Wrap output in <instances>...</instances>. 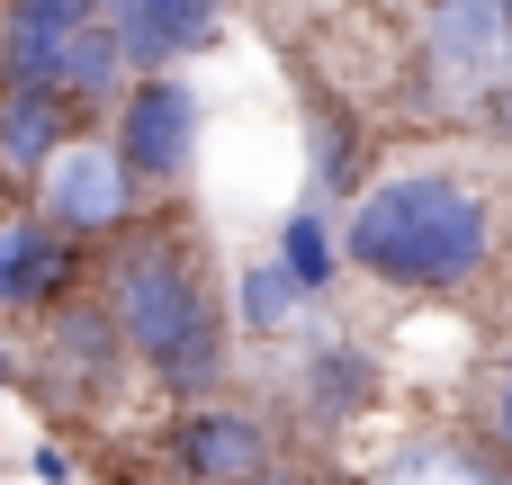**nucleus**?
<instances>
[{"mask_svg":"<svg viewBox=\"0 0 512 485\" xmlns=\"http://www.w3.org/2000/svg\"><path fill=\"white\" fill-rule=\"evenodd\" d=\"M333 252L387 288L459 297L495 270V198L468 171H396L351 198V216L333 225Z\"/></svg>","mask_w":512,"mask_h":485,"instance_id":"nucleus-1","label":"nucleus"},{"mask_svg":"<svg viewBox=\"0 0 512 485\" xmlns=\"http://www.w3.org/2000/svg\"><path fill=\"white\" fill-rule=\"evenodd\" d=\"M99 306L117 324V351H135L162 387L180 396H207L216 369H225V315H216V288L198 270V252L162 225H126L108 270H99Z\"/></svg>","mask_w":512,"mask_h":485,"instance_id":"nucleus-2","label":"nucleus"},{"mask_svg":"<svg viewBox=\"0 0 512 485\" xmlns=\"http://www.w3.org/2000/svg\"><path fill=\"white\" fill-rule=\"evenodd\" d=\"M108 153H117L126 189H171V180L189 171V153H198V90L171 81V72L135 81V90L117 99V135H108Z\"/></svg>","mask_w":512,"mask_h":485,"instance_id":"nucleus-3","label":"nucleus"},{"mask_svg":"<svg viewBox=\"0 0 512 485\" xmlns=\"http://www.w3.org/2000/svg\"><path fill=\"white\" fill-rule=\"evenodd\" d=\"M45 171H54V180H45V216H36V225H45V234H63L72 252H81L90 234H108V243H117V234L135 225V189H126V171H117V153H108V144H63Z\"/></svg>","mask_w":512,"mask_h":485,"instance_id":"nucleus-4","label":"nucleus"},{"mask_svg":"<svg viewBox=\"0 0 512 485\" xmlns=\"http://www.w3.org/2000/svg\"><path fill=\"white\" fill-rule=\"evenodd\" d=\"M171 468L189 485H261L270 477V432L243 405H198L171 423Z\"/></svg>","mask_w":512,"mask_h":485,"instance_id":"nucleus-5","label":"nucleus"},{"mask_svg":"<svg viewBox=\"0 0 512 485\" xmlns=\"http://www.w3.org/2000/svg\"><path fill=\"white\" fill-rule=\"evenodd\" d=\"M99 27H108L117 63L153 81V72H171L180 54H198V45L225 36V0H126V9L99 18Z\"/></svg>","mask_w":512,"mask_h":485,"instance_id":"nucleus-6","label":"nucleus"},{"mask_svg":"<svg viewBox=\"0 0 512 485\" xmlns=\"http://www.w3.org/2000/svg\"><path fill=\"white\" fill-rule=\"evenodd\" d=\"M72 279H81V252L63 234H45L36 216L0 225V315H27V306L72 297Z\"/></svg>","mask_w":512,"mask_h":485,"instance_id":"nucleus-7","label":"nucleus"},{"mask_svg":"<svg viewBox=\"0 0 512 485\" xmlns=\"http://www.w3.org/2000/svg\"><path fill=\"white\" fill-rule=\"evenodd\" d=\"M432 54L459 90H486L495 63H504V9L495 0H441L432 9Z\"/></svg>","mask_w":512,"mask_h":485,"instance_id":"nucleus-8","label":"nucleus"},{"mask_svg":"<svg viewBox=\"0 0 512 485\" xmlns=\"http://www.w3.org/2000/svg\"><path fill=\"white\" fill-rule=\"evenodd\" d=\"M45 351L63 360L72 387H108V378H117V324H108V306H99V297H54Z\"/></svg>","mask_w":512,"mask_h":485,"instance_id":"nucleus-9","label":"nucleus"},{"mask_svg":"<svg viewBox=\"0 0 512 485\" xmlns=\"http://www.w3.org/2000/svg\"><path fill=\"white\" fill-rule=\"evenodd\" d=\"M72 144V108L54 90H0V171H45Z\"/></svg>","mask_w":512,"mask_h":485,"instance_id":"nucleus-10","label":"nucleus"},{"mask_svg":"<svg viewBox=\"0 0 512 485\" xmlns=\"http://www.w3.org/2000/svg\"><path fill=\"white\" fill-rule=\"evenodd\" d=\"M279 279H288L297 297H324V279H333V216H324L315 198L279 225Z\"/></svg>","mask_w":512,"mask_h":485,"instance_id":"nucleus-11","label":"nucleus"},{"mask_svg":"<svg viewBox=\"0 0 512 485\" xmlns=\"http://www.w3.org/2000/svg\"><path fill=\"white\" fill-rule=\"evenodd\" d=\"M369 396H378V369H369L360 351H315V360H306V405H315L324 423H351Z\"/></svg>","mask_w":512,"mask_h":485,"instance_id":"nucleus-12","label":"nucleus"},{"mask_svg":"<svg viewBox=\"0 0 512 485\" xmlns=\"http://www.w3.org/2000/svg\"><path fill=\"white\" fill-rule=\"evenodd\" d=\"M378 485H512V477H495L486 459H468V450H450V441H414Z\"/></svg>","mask_w":512,"mask_h":485,"instance_id":"nucleus-13","label":"nucleus"},{"mask_svg":"<svg viewBox=\"0 0 512 485\" xmlns=\"http://www.w3.org/2000/svg\"><path fill=\"white\" fill-rule=\"evenodd\" d=\"M360 180V126L315 90V189H351Z\"/></svg>","mask_w":512,"mask_h":485,"instance_id":"nucleus-14","label":"nucleus"},{"mask_svg":"<svg viewBox=\"0 0 512 485\" xmlns=\"http://www.w3.org/2000/svg\"><path fill=\"white\" fill-rule=\"evenodd\" d=\"M288 315H297V288L279 279V261L243 270V288H234V324H252V333H279Z\"/></svg>","mask_w":512,"mask_h":485,"instance_id":"nucleus-15","label":"nucleus"},{"mask_svg":"<svg viewBox=\"0 0 512 485\" xmlns=\"http://www.w3.org/2000/svg\"><path fill=\"white\" fill-rule=\"evenodd\" d=\"M495 441L512 450V360H504V378H495Z\"/></svg>","mask_w":512,"mask_h":485,"instance_id":"nucleus-16","label":"nucleus"},{"mask_svg":"<svg viewBox=\"0 0 512 485\" xmlns=\"http://www.w3.org/2000/svg\"><path fill=\"white\" fill-rule=\"evenodd\" d=\"M63 9H72V18H99V0H63Z\"/></svg>","mask_w":512,"mask_h":485,"instance_id":"nucleus-17","label":"nucleus"},{"mask_svg":"<svg viewBox=\"0 0 512 485\" xmlns=\"http://www.w3.org/2000/svg\"><path fill=\"white\" fill-rule=\"evenodd\" d=\"M9 378H18V360H9V342H0V387H9Z\"/></svg>","mask_w":512,"mask_h":485,"instance_id":"nucleus-18","label":"nucleus"},{"mask_svg":"<svg viewBox=\"0 0 512 485\" xmlns=\"http://www.w3.org/2000/svg\"><path fill=\"white\" fill-rule=\"evenodd\" d=\"M504 90H512V27H504Z\"/></svg>","mask_w":512,"mask_h":485,"instance_id":"nucleus-19","label":"nucleus"},{"mask_svg":"<svg viewBox=\"0 0 512 485\" xmlns=\"http://www.w3.org/2000/svg\"><path fill=\"white\" fill-rule=\"evenodd\" d=\"M117 9H126V0H99V18H117Z\"/></svg>","mask_w":512,"mask_h":485,"instance_id":"nucleus-20","label":"nucleus"},{"mask_svg":"<svg viewBox=\"0 0 512 485\" xmlns=\"http://www.w3.org/2000/svg\"><path fill=\"white\" fill-rule=\"evenodd\" d=\"M495 9H504V27H512V0H495Z\"/></svg>","mask_w":512,"mask_h":485,"instance_id":"nucleus-21","label":"nucleus"}]
</instances>
